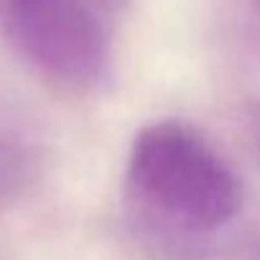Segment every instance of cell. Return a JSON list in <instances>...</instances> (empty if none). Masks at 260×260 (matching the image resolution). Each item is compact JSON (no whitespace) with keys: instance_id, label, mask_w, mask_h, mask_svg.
<instances>
[{"instance_id":"obj_1","label":"cell","mask_w":260,"mask_h":260,"mask_svg":"<svg viewBox=\"0 0 260 260\" xmlns=\"http://www.w3.org/2000/svg\"><path fill=\"white\" fill-rule=\"evenodd\" d=\"M125 202L138 232L169 252H199L242 209V184L202 130L156 120L130 143Z\"/></svg>"},{"instance_id":"obj_2","label":"cell","mask_w":260,"mask_h":260,"mask_svg":"<svg viewBox=\"0 0 260 260\" xmlns=\"http://www.w3.org/2000/svg\"><path fill=\"white\" fill-rule=\"evenodd\" d=\"M133 0H0V31L46 77L100 92L115 74V41Z\"/></svg>"},{"instance_id":"obj_3","label":"cell","mask_w":260,"mask_h":260,"mask_svg":"<svg viewBox=\"0 0 260 260\" xmlns=\"http://www.w3.org/2000/svg\"><path fill=\"white\" fill-rule=\"evenodd\" d=\"M219 46L245 69L260 72V0H207Z\"/></svg>"},{"instance_id":"obj_4","label":"cell","mask_w":260,"mask_h":260,"mask_svg":"<svg viewBox=\"0 0 260 260\" xmlns=\"http://www.w3.org/2000/svg\"><path fill=\"white\" fill-rule=\"evenodd\" d=\"M36 151L18 136L0 133V204L18 197L36 174Z\"/></svg>"},{"instance_id":"obj_5","label":"cell","mask_w":260,"mask_h":260,"mask_svg":"<svg viewBox=\"0 0 260 260\" xmlns=\"http://www.w3.org/2000/svg\"><path fill=\"white\" fill-rule=\"evenodd\" d=\"M242 133L247 138V146L260 158V97H252L242 105Z\"/></svg>"},{"instance_id":"obj_6","label":"cell","mask_w":260,"mask_h":260,"mask_svg":"<svg viewBox=\"0 0 260 260\" xmlns=\"http://www.w3.org/2000/svg\"><path fill=\"white\" fill-rule=\"evenodd\" d=\"M255 260H260V242H257V250H255Z\"/></svg>"}]
</instances>
